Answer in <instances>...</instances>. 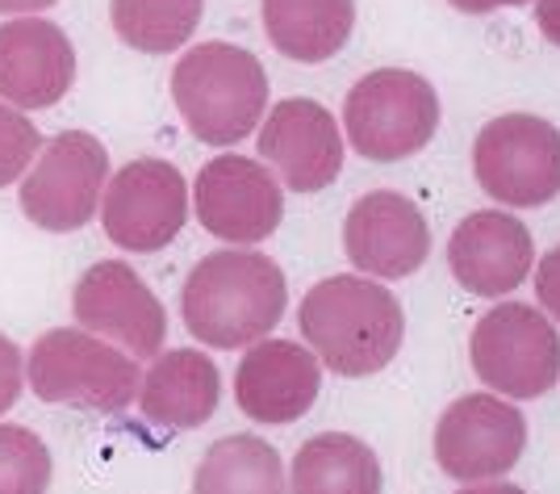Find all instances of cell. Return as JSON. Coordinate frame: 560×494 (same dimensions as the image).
<instances>
[{
    "instance_id": "9c48e42d",
    "label": "cell",
    "mask_w": 560,
    "mask_h": 494,
    "mask_svg": "<svg viewBox=\"0 0 560 494\" xmlns=\"http://www.w3.org/2000/svg\"><path fill=\"white\" fill-rule=\"evenodd\" d=\"M188 218V185L167 160H130L101 193V227L121 252H164Z\"/></svg>"
},
{
    "instance_id": "f546056e",
    "label": "cell",
    "mask_w": 560,
    "mask_h": 494,
    "mask_svg": "<svg viewBox=\"0 0 560 494\" xmlns=\"http://www.w3.org/2000/svg\"><path fill=\"white\" fill-rule=\"evenodd\" d=\"M456 494H527V491H518L511 482H472L468 491H456Z\"/></svg>"
},
{
    "instance_id": "5b68a950",
    "label": "cell",
    "mask_w": 560,
    "mask_h": 494,
    "mask_svg": "<svg viewBox=\"0 0 560 494\" xmlns=\"http://www.w3.org/2000/svg\"><path fill=\"white\" fill-rule=\"evenodd\" d=\"M343 122H348V142L364 160L397 164L435 139L440 96L419 71L381 68L351 84Z\"/></svg>"
},
{
    "instance_id": "9a60e30c",
    "label": "cell",
    "mask_w": 560,
    "mask_h": 494,
    "mask_svg": "<svg viewBox=\"0 0 560 494\" xmlns=\"http://www.w3.org/2000/svg\"><path fill=\"white\" fill-rule=\"evenodd\" d=\"M323 360L293 340H256L234 369V402L247 420L268 427L298 424L318 402Z\"/></svg>"
},
{
    "instance_id": "d6986e66",
    "label": "cell",
    "mask_w": 560,
    "mask_h": 494,
    "mask_svg": "<svg viewBox=\"0 0 560 494\" xmlns=\"http://www.w3.org/2000/svg\"><path fill=\"white\" fill-rule=\"evenodd\" d=\"M268 43L293 64H327L348 47L355 0H259Z\"/></svg>"
},
{
    "instance_id": "4fadbf2b",
    "label": "cell",
    "mask_w": 560,
    "mask_h": 494,
    "mask_svg": "<svg viewBox=\"0 0 560 494\" xmlns=\"http://www.w3.org/2000/svg\"><path fill=\"white\" fill-rule=\"evenodd\" d=\"M259 156L293 193H318L343 172V130L327 105L289 96L259 122Z\"/></svg>"
},
{
    "instance_id": "d4e9b609",
    "label": "cell",
    "mask_w": 560,
    "mask_h": 494,
    "mask_svg": "<svg viewBox=\"0 0 560 494\" xmlns=\"http://www.w3.org/2000/svg\"><path fill=\"white\" fill-rule=\"evenodd\" d=\"M22 386H25V353L9 335H0V415L18 406Z\"/></svg>"
},
{
    "instance_id": "7402d4cb",
    "label": "cell",
    "mask_w": 560,
    "mask_h": 494,
    "mask_svg": "<svg viewBox=\"0 0 560 494\" xmlns=\"http://www.w3.org/2000/svg\"><path fill=\"white\" fill-rule=\"evenodd\" d=\"M206 0H114L109 22L126 47L142 55H172L201 25Z\"/></svg>"
},
{
    "instance_id": "8fae6325",
    "label": "cell",
    "mask_w": 560,
    "mask_h": 494,
    "mask_svg": "<svg viewBox=\"0 0 560 494\" xmlns=\"http://www.w3.org/2000/svg\"><path fill=\"white\" fill-rule=\"evenodd\" d=\"M71 314H75V323L84 331L117 344L121 353H130L135 360L155 356L164 348V307H160V298L147 289V282L126 260H101V264H93L75 282Z\"/></svg>"
},
{
    "instance_id": "603a6c76",
    "label": "cell",
    "mask_w": 560,
    "mask_h": 494,
    "mask_svg": "<svg viewBox=\"0 0 560 494\" xmlns=\"http://www.w3.org/2000/svg\"><path fill=\"white\" fill-rule=\"evenodd\" d=\"M50 448L38 432L0 424V494H47Z\"/></svg>"
},
{
    "instance_id": "83f0119b",
    "label": "cell",
    "mask_w": 560,
    "mask_h": 494,
    "mask_svg": "<svg viewBox=\"0 0 560 494\" xmlns=\"http://www.w3.org/2000/svg\"><path fill=\"white\" fill-rule=\"evenodd\" d=\"M55 4L59 0H0V13H9V18H38V13H47Z\"/></svg>"
},
{
    "instance_id": "52a82bcc",
    "label": "cell",
    "mask_w": 560,
    "mask_h": 494,
    "mask_svg": "<svg viewBox=\"0 0 560 494\" xmlns=\"http://www.w3.org/2000/svg\"><path fill=\"white\" fill-rule=\"evenodd\" d=\"M109 181V151L89 130H63L43 142L22 176V214L50 235H68L93 222Z\"/></svg>"
},
{
    "instance_id": "8992f818",
    "label": "cell",
    "mask_w": 560,
    "mask_h": 494,
    "mask_svg": "<svg viewBox=\"0 0 560 494\" xmlns=\"http://www.w3.org/2000/svg\"><path fill=\"white\" fill-rule=\"evenodd\" d=\"M468 360L481 386L506 399H539L560 377V335L536 307L502 302L472 328Z\"/></svg>"
},
{
    "instance_id": "6da1fadb",
    "label": "cell",
    "mask_w": 560,
    "mask_h": 494,
    "mask_svg": "<svg viewBox=\"0 0 560 494\" xmlns=\"http://www.w3.org/2000/svg\"><path fill=\"white\" fill-rule=\"evenodd\" d=\"M289 302L284 273L272 256L226 248L192 264L180 294L185 328L210 348H247L280 323Z\"/></svg>"
},
{
    "instance_id": "7a4b0ae2",
    "label": "cell",
    "mask_w": 560,
    "mask_h": 494,
    "mask_svg": "<svg viewBox=\"0 0 560 494\" xmlns=\"http://www.w3.org/2000/svg\"><path fill=\"white\" fill-rule=\"evenodd\" d=\"M310 353L339 377L381 374L401 348L406 314L381 282L369 277H327L302 298L298 310Z\"/></svg>"
},
{
    "instance_id": "cb8c5ba5",
    "label": "cell",
    "mask_w": 560,
    "mask_h": 494,
    "mask_svg": "<svg viewBox=\"0 0 560 494\" xmlns=\"http://www.w3.org/2000/svg\"><path fill=\"white\" fill-rule=\"evenodd\" d=\"M38 151H43L38 126L25 118L22 110H13L9 101H0V188L22 181Z\"/></svg>"
},
{
    "instance_id": "3957f363",
    "label": "cell",
    "mask_w": 560,
    "mask_h": 494,
    "mask_svg": "<svg viewBox=\"0 0 560 494\" xmlns=\"http://www.w3.org/2000/svg\"><path fill=\"white\" fill-rule=\"evenodd\" d=\"M172 101L192 139L206 147L243 142L268 110V71L234 43H201L172 71Z\"/></svg>"
},
{
    "instance_id": "f1b7e54d",
    "label": "cell",
    "mask_w": 560,
    "mask_h": 494,
    "mask_svg": "<svg viewBox=\"0 0 560 494\" xmlns=\"http://www.w3.org/2000/svg\"><path fill=\"white\" fill-rule=\"evenodd\" d=\"M460 13H493V9H511V4H527V0H447Z\"/></svg>"
},
{
    "instance_id": "30bf717a",
    "label": "cell",
    "mask_w": 560,
    "mask_h": 494,
    "mask_svg": "<svg viewBox=\"0 0 560 494\" xmlns=\"http://www.w3.org/2000/svg\"><path fill=\"white\" fill-rule=\"evenodd\" d=\"M527 445V420L498 394H465L435 424V461L456 482H486L514 470Z\"/></svg>"
},
{
    "instance_id": "ffe728a7",
    "label": "cell",
    "mask_w": 560,
    "mask_h": 494,
    "mask_svg": "<svg viewBox=\"0 0 560 494\" xmlns=\"http://www.w3.org/2000/svg\"><path fill=\"white\" fill-rule=\"evenodd\" d=\"M381 457L348 432H323L293 457V494H381Z\"/></svg>"
},
{
    "instance_id": "4316f807",
    "label": "cell",
    "mask_w": 560,
    "mask_h": 494,
    "mask_svg": "<svg viewBox=\"0 0 560 494\" xmlns=\"http://www.w3.org/2000/svg\"><path fill=\"white\" fill-rule=\"evenodd\" d=\"M536 25L552 47H560V0H536Z\"/></svg>"
},
{
    "instance_id": "44dd1931",
    "label": "cell",
    "mask_w": 560,
    "mask_h": 494,
    "mask_svg": "<svg viewBox=\"0 0 560 494\" xmlns=\"http://www.w3.org/2000/svg\"><path fill=\"white\" fill-rule=\"evenodd\" d=\"M192 494H289L280 452L259 436H226L210 445L192 473Z\"/></svg>"
},
{
    "instance_id": "5bb4252c",
    "label": "cell",
    "mask_w": 560,
    "mask_h": 494,
    "mask_svg": "<svg viewBox=\"0 0 560 494\" xmlns=\"http://www.w3.org/2000/svg\"><path fill=\"white\" fill-rule=\"evenodd\" d=\"M343 248L360 273L381 277V282H401L419 273L431 256V227L410 197L376 188L348 210Z\"/></svg>"
},
{
    "instance_id": "2e32d148",
    "label": "cell",
    "mask_w": 560,
    "mask_h": 494,
    "mask_svg": "<svg viewBox=\"0 0 560 494\" xmlns=\"http://www.w3.org/2000/svg\"><path fill=\"white\" fill-rule=\"evenodd\" d=\"M75 84V47L55 22L22 18L0 25V101L50 110Z\"/></svg>"
},
{
    "instance_id": "277c9868",
    "label": "cell",
    "mask_w": 560,
    "mask_h": 494,
    "mask_svg": "<svg viewBox=\"0 0 560 494\" xmlns=\"http://www.w3.org/2000/svg\"><path fill=\"white\" fill-rule=\"evenodd\" d=\"M25 381L34 399L117 415L139 399V360L84 328H55L25 353Z\"/></svg>"
},
{
    "instance_id": "ba28073f",
    "label": "cell",
    "mask_w": 560,
    "mask_h": 494,
    "mask_svg": "<svg viewBox=\"0 0 560 494\" xmlns=\"http://www.w3.org/2000/svg\"><path fill=\"white\" fill-rule=\"evenodd\" d=\"M472 176L502 206H548L560 193V130L536 114L493 118L472 142Z\"/></svg>"
},
{
    "instance_id": "484cf974",
    "label": "cell",
    "mask_w": 560,
    "mask_h": 494,
    "mask_svg": "<svg viewBox=\"0 0 560 494\" xmlns=\"http://www.w3.org/2000/svg\"><path fill=\"white\" fill-rule=\"evenodd\" d=\"M536 298H539V307L548 310L552 319L560 323V243L548 252V256L539 260V268H536Z\"/></svg>"
},
{
    "instance_id": "7c38bea8",
    "label": "cell",
    "mask_w": 560,
    "mask_h": 494,
    "mask_svg": "<svg viewBox=\"0 0 560 494\" xmlns=\"http://www.w3.org/2000/svg\"><path fill=\"white\" fill-rule=\"evenodd\" d=\"M192 206L210 235L226 243H259L277 235L284 218V193L268 164L247 156H213L197 172Z\"/></svg>"
},
{
    "instance_id": "ac0fdd59",
    "label": "cell",
    "mask_w": 560,
    "mask_h": 494,
    "mask_svg": "<svg viewBox=\"0 0 560 494\" xmlns=\"http://www.w3.org/2000/svg\"><path fill=\"white\" fill-rule=\"evenodd\" d=\"M222 399V377L206 353L197 348H172L155 353V365L139 381V406L151 424L192 432L210 424Z\"/></svg>"
},
{
    "instance_id": "e0dca14e",
    "label": "cell",
    "mask_w": 560,
    "mask_h": 494,
    "mask_svg": "<svg viewBox=\"0 0 560 494\" xmlns=\"http://www.w3.org/2000/svg\"><path fill=\"white\" fill-rule=\"evenodd\" d=\"M536 260L532 231L502 210L468 214L447 239V268L452 277L477 298H502L527 282Z\"/></svg>"
}]
</instances>
